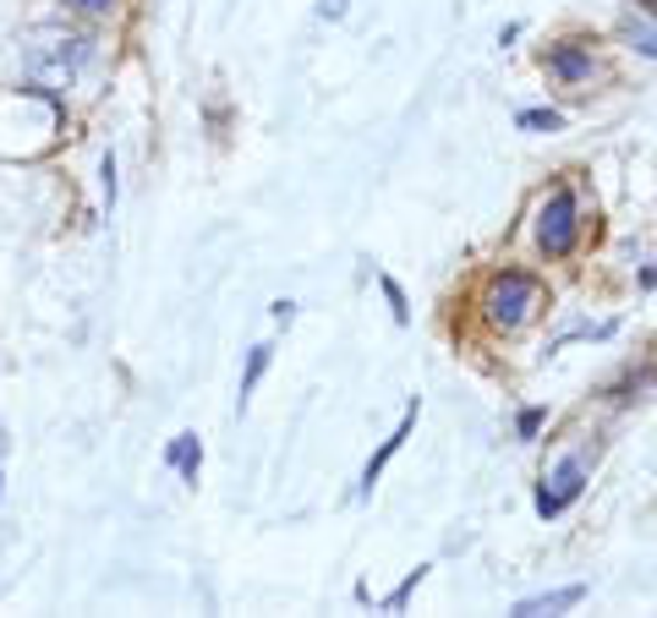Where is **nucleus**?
<instances>
[{"instance_id":"nucleus-7","label":"nucleus","mask_w":657,"mask_h":618,"mask_svg":"<svg viewBox=\"0 0 657 618\" xmlns=\"http://www.w3.org/2000/svg\"><path fill=\"white\" fill-rule=\"evenodd\" d=\"M576 602H587V586H559V591H542V597H521L510 614L542 618V614H565V608H576Z\"/></svg>"},{"instance_id":"nucleus-2","label":"nucleus","mask_w":657,"mask_h":618,"mask_svg":"<svg viewBox=\"0 0 657 618\" xmlns=\"http://www.w3.org/2000/svg\"><path fill=\"white\" fill-rule=\"evenodd\" d=\"M576 230H581L576 192H570V186H559V192L542 203V214H537V247L548 252V257H565V252L576 247Z\"/></svg>"},{"instance_id":"nucleus-9","label":"nucleus","mask_w":657,"mask_h":618,"mask_svg":"<svg viewBox=\"0 0 657 618\" xmlns=\"http://www.w3.org/2000/svg\"><path fill=\"white\" fill-rule=\"evenodd\" d=\"M268 356H274V345H253V351H247V372H242V394H236V411H247V400H253L258 377L268 372Z\"/></svg>"},{"instance_id":"nucleus-14","label":"nucleus","mask_w":657,"mask_h":618,"mask_svg":"<svg viewBox=\"0 0 657 618\" xmlns=\"http://www.w3.org/2000/svg\"><path fill=\"white\" fill-rule=\"evenodd\" d=\"M542 422H548V416H542L537 405H526L521 416H516V433H521V438H537V433H542Z\"/></svg>"},{"instance_id":"nucleus-3","label":"nucleus","mask_w":657,"mask_h":618,"mask_svg":"<svg viewBox=\"0 0 657 618\" xmlns=\"http://www.w3.org/2000/svg\"><path fill=\"white\" fill-rule=\"evenodd\" d=\"M581 488H587V460H581V454H565V460H559V471L537 488V514H542V520L565 514V509L581 498Z\"/></svg>"},{"instance_id":"nucleus-5","label":"nucleus","mask_w":657,"mask_h":618,"mask_svg":"<svg viewBox=\"0 0 657 618\" xmlns=\"http://www.w3.org/2000/svg\"><path fill=\"white\" fill-rule=\"evenodd\" d=\"M411 428H416V400L405 405V416H400V428H394L384 443H379V454L362 465V482H356V498H373V488H379V477H384V465H390L394 454H400V443L411 438Z\"/></svg>"},{"instance_id":"nucleus-6","label":"nucleus","mask_w":657,"mask_h":618,"mask_svg":"<svg viewBox=\"0 0 657 618\" xmlns=\"http://www.w3.org/2000/svg\"><path fill=\"white\" fill-rule=\"evenodd\" d=\"M548 71L565 82H581V77H591V50L581 39H559V45H548Z\"/></svg>"},{"instance_id":"nucleus-11","label":"nucleus","mask_w":657,"mask_h":618,"mask_svg":"<svg viewBox=\"0 0 657 618\" xmlns=\"http://www.w3.org/2000/svg\"><path fill=\"white\" fill-rule=\"evenodd\" d=\"M422 580H428V569H411V575H405V580H400V586H394L390 597H384V608H390V614H400V608H405V602H411V591H416V586H422Z\"/></svg>"},{"instance_id":"nucleus-18","label":"nucleus","mask_w":657,"mask_h":618,"mask_svg":"<svg viewBox=\"0 0 657 618\" xmlns=\"http://www.w3.org/2000/svg\"><path fill=\"white\" fill-rule=\"evenodd\" d=\"M66 6H77V11H110L116 0H66Z\"/></svg>"},{"instance_id":"nucleus-13","label":"nucleus","mask_w":657,"mask_h":618,"mask_svg":"<svg viewBox=\"0 0 657 618\" xmlns=\"http://www.w3.org/2000/svg\"><path fill=\"white\" fill-rule=\"evenodd\" d=\"M379 285H384V302H390L394 323H411V302H405V291H400V285H394L390 274H384V279H379Z\"/></svg>"},{"instance_id":"nucleus-10","label":"nucleus","mask_w":657,"mask_h":618,"mask_svg":"<svg viewBox=\"0 0 657 618\" xmlns=\"http://www.w3.org/2000/svg\"><path fill=\"white\" fill-rule=\"evenodd\" d=\"M516 126H521V131H565V116H559V110H521Z\"/></svg>"},{"instance_id":"nucleus-4","label":"nucleus","mask_w":657,"mask_h":618,"mask_svg":"<svg viewBox=\"0 0 657 618\" xmlns=\"http://www.w3.org/2000/svg\"><path fill=\"white\" fill-rule=\"evenodd\" d=\"M88 56H94V45H88V39H82V33H66V39H50V45H39V50H33V66H39V71H56V77H71V71H77V66L88 61Z\"/></svg>"},{"instance_id":"nucleus-15","label":"nucleus","mask_w":657,"mask_h":618,"mask_svg":"<svg viewBox=\"0 0 657 618\" xmlns=\"http://www.w3.org/2000/svg\"><path fill=\"white\" fill-rule=\"evenodd\" d=\"M99 176H105V203L116 208V192H121V182H116V154H105V165H99Z\"/></svg>"},{"instance_id":"nucleus-1","label":"nucleus","mask_w":657,"mask_h":618,"mask_svg":"<svg viewBox=\"0 0 657 618\" xmlns=\"http://www.w3.org/2000/svg\"><path fill=\"white\" fill-rule=\"evenodd\" d=\"M531 307H537V279L521 274V268L493 274L488 291H482V317H488L493 328H521L526 317H531Z\"/></svg>"},{"instance_id":"nucleus-12","label":"nucleus","mask_w":657,"mask_h":618,"mask_svg":"<svg viewBox=\"0 0 657 618\" xmlns=\"http://www.w3.org/2000/svg\"><path fill=\"white\" fill-rule=\"evenodd\" d=\"M625 39H630L641 56H653L657 61V28H647V22H625Z\"/></svg>"},{"instance_id":"nucleus-16","label":"nucleus","mask_w":657,"mask_h":618,"mask_svg":"<svg viewBox=\"0 0 657 618\" xmlns=\"http://www.w3.org/2000/svg\"><path fill=\"white\" fill-rule=\"evenodd\" d=\"M268 317H274L280 328H291V323H296V302H274V307H268Z\"/></svg>"},{"instance_id":"nucleus-8","label":"nucleus","mask_w":657,"mask_h":618,"mask_svg":"<svg viewBox=\"0 0 657 618\" xmlns=\"http://www.w3.org/2000/svg\"><path fill=\"white\" fill-rule=\"evenodd\" d=\"M165 465H170L182 482H197V465H203V443H197V433L170 438V449H165Z\"/></svg>"},{"instance_id":"nucleus-17","label":"nucleus","mask_w":657,"mask_h":618,"mask_svg":"<svg viewBox=\"0 0 657 618\" xmlns=\"http://www.w3.org/2000/svg\"><path fill=\"white\" fill-rule=\"evenodd\" d=\"M318 17H324V22H340V17H345V0H318Z\"/></svg>"}]
</instances>
